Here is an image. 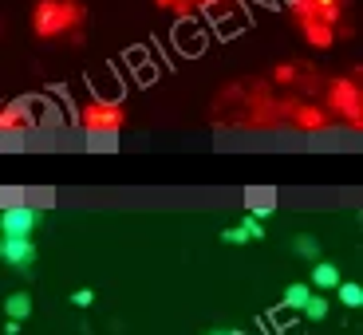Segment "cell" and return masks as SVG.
I'll list each match as a JSON object with an SVG mask.
<instances>
[{"mask_svg":"<svg viewBox=\"0 0 363 335\" xmlns=\"http://www.w3.org/2000/svg\"><path fill=\"white\" fill-rule=\"evenodd\" d=\"M272 79H277V83H292V79H296V67H292V64H281L277 72H272Z\"/></svg>","mask_w":363,"mask_h":335,"instance_id":"ac0fdd59","label":"cell"},{"mask_svg":"<svg viewBox=\"0 0 363 335\" xmlns=\"http://www.w3.org/2000/svg\"><path fill=\"white\" fill-rule=\"evenodd\" d=\"M336 284H340V264L336 261H316L312 264V288L336 292Z\"/></svg>","mask_w":363,"mask_h":335,"instance_id":"52a82bcc","label":"cell"},{"mask_svg":"<svg viewBox=\"0 0 363 335\" xmlns=\"http://www.w3.org/2000/svg\"><path fill=\"white\" fill-rule=\"evenodd\" d=\"M221 241H225V245H245L249 237L241 233V225H233V229H225V233H221Z\"/></svg>","mask_w":363,"mask_h":335,"instance_id":"e0dca14e","label":"cell"},{"mask_svg":"<svg viewBox=\"0 0 363 335\" xmlns=\"http://www.w3.org/2000/svg\"><path fill=\"white\" fill-rule=\"evenodd\" d=\"M300 312H304L308 319H324L328 316V300L324 296H308V304H304Z\"/></svg>","mask_w":363,"mask_h":335,"instance_id":"5bb4252c","label":"cell"},{"mask_svg":"<svg viewBox=\"0 0 363 335\" xmlns=\"http://www.w3.org/2000/svg\"><path fill=\"white\" fill-rule=\"evenodd\" d=\"M324 123H328V115H324L320 107H300V110H296V127H300V130H320Z\"/></svg>","mask_w":363,"mask_h":335,"instance_id":"30bf717a","label":"cell"},{"mask_svg":"<svg viewBox=\"0 0 363 335\" xmlns=\"http://www.w3.org/2000/svg\"><path fill=\"white\" fill-rule=\"evenodd\" d=\"M304 28V36L312 40V47H332V40H336V28L332 24H320V20H312V24H300Z\"/></svg>","mask_w":363,"mask_h":335,"instance_id":"9c48e42d","label":"cell"},{"mask_svg":"<svg viewBox=\"0 0 363 335\" xmlns=\"http://www.w3.org/2000/svg\"><path fill=\"white\" fill-rule=\"evenodd\" d=\"M20 130H28V107L24 103L0 107V135H20Z\"/></svg>","mask_w":363,"mask_h":335,"instance_id":"8992f818","label":"cell"},{"mask_svg":"<svg viewBox=\"0 0 363 335\" xmlns=\"http://www.w3.org/2000/svg\"><path fill=\"white\" fill-rule=\"evenodd\" d=\"M40 225V209L36 205H12L0 213V233L4 237H32Z\"/></svg>","mask_w":363,"mask_h":335,"instance_id":"3957f363","label":"cell"},{"mask_svg":"<svg viewBox=\"0 0 363 335\" xmlns=\"http://www.w3.org/2000/svg\"><path fill=\"white\" fill-rule=\"evenodd\" d=\"M218 335H237V331H218Z\"/></svg>","mask_w":363,"mask_h":335,"instance_id":"ffe728a7","label":"cell"},{"mask_svg":"<svg viewBox=\"0 0 363 335\" xmlns=\"http://www.w3.org/2000/svg\"><path fill=\"white\" fill-rule=\"evenodd\" d=\"M72 304H75V308H91V304H95V292H91V288H75L72 292Z\"/></svg>","mask_w":363,"mask_h":335,"instance_id":"2e32d148","label":"cell"},{"mask_svg":"<svg viewBox=\"0 0 363 335\" xmlns=\"http://www.w3.org/2000/svg\"><path fill=\"white\" fill-rule=\"evenodd\" d=\"M0 261L9 268H32V261H36L32 237H0Z\"/></svg>","mask_w":363,"mask_h":335,"instance_id":"277c9868","label":"cell"},{"mask_svg":"<svg viewBox=\"0 0 363 335\" xmlns=\"http://www.w3.org/2000/svg\"><path fill=\"white\" fill-rule=\"evenodd\" d=\"M332 107L340 115H347L352 123H359V87L352 79H336L332 83Z\"/></svg>","mask_w":363,"mask_h":335,"instance_id":"5b68a950","label":"cell"},{"mask_svg":"<svg viewBox=\"0 0 363 335\" xmlns=\"http://www.w3.org/2000/svg\"><path fill=\"white\" fill-rule=\"evenodd\" d=\"M79 24H83L79 0H36L32 4V32L40 40H60Z\"/></svg>","mask_w":363,"mask_h":335,"instance_id":"6da1fadb","label":"cell"},{"mask_svg":"<svg viewBox=\"0 0 363 335\" xmlns=\"http://www.w3.org/2000/svg\"><path fill=\"white\" fill-rule=\"evenodd\" d=\"M123 123H127V110L118 107V103H87L83 107V130H87L91 138H115L118 130H123Z\"/></svg>","mask_w":363,"mask_h":335,"instance_id":"7a4b0ae2","label":"cell"},{"mask_svg":"<svg viewBox=\"0 0 363 335\" xmlns=\"http://www.w3.org/2000/svg\"><path fill=\"white\" fill-rule=\"evenodd\" d=\"M241 233H245L249 241H261V237H264V229H261V217H253V213H249V217L241 221Z\"/></svg>","mask_w":363,"mask_h":335,"instance_id":"9a60e30c","label":"cell"},{"mask_svg":"<svg viewBox=\"0 0 363 335\" xmlns=\"http://www.w3.org/2000/svg\"><path fill=\"white\" fill-rule=\"evenodd\" d=\"M308 296H312V288H308V284H289V288H284V308L300 312L304 304H308Z\"/></svg>","mask_w":363,"mask_h":335,"instance_id":"8fae6325","label":"cell"},{"mask_svg":"<svg viewBox=\"0 0 363 335\" xmlns=\"http://www.w3.org/2000/svg\"><path fill=\"white\" fill-rule=\"evenodd\" d=\"M201 4H206V0H201Z\"/></svg>","mask_w":363,"mask_h":335,"instance_id":"44dd1931","label":"cell"},{"mask_svg":"<svg viewBox=\"0 0 363 335\" xmlns=\"http://www.w3.org/2000/svg\"><path fill=\"white\" fill-rule=\"evenodd\" d=\"M4 335H20V324H16V319H4Z\"/></svg>","mask_w":363,"mask_h":335,"instance_id":"d6986e66","label":"cell"},{"mask_svg":"<svg viewBox=\"0 0 363 335\" xmlns=\"http://www.w3.org/2000/svg\"><path fill=\"white\" fill-rule=\"evenodd\" d=\"M336 296H340V304H347V308H359V304H363V288L355 280H340L336 284Z\"/></svg>","mask_w":363,"mask_h":335,"instance_id":"7c38bea8","label":"cell"},{"mask_svg":"<svg viewBox=\"0 0 363 335\" xmlns=\"http://www.w3.org/2000/svg\"><path fill=\"white\" fill-rule=\"evenodd\" d=\"M292 249H296L300 256H308V261H316V256H320V245H316V237H308V233H300L296 241H292Z\"/></svg>","mask_w":363,"mask_h":335,"instance_id":"4fadbf2b","label":"cell"},{"mask_svg":"<svg viewBox=\"0 0 363 335\" xmlns=\"http://www.w3.org/2000/svg\"><path fill=\"white\" fill-rule=\"evenodd\" d=\"M4 316L24 324V319L32 316V296H28V292H12V296L4 300Z\"/></svg>","mask_w":363,"mask_h":335,"instance_id":"ba28073f","label":"cell"}]
</instances>
